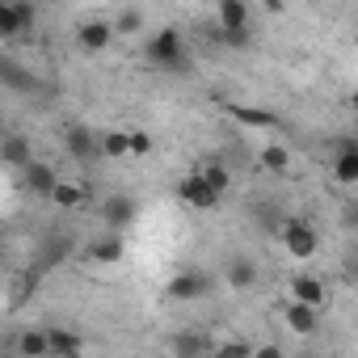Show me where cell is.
<instances>
[{"mask_svg":"<svg viewBox=\"0 0 358 358\" xmlns=\"http://www.w3.org/2000/svg\"><path fill=\"white\" fill-rule=\"evenodd\" d=\"M291 303H303V308L320 312V308L329 303L324 278H316V274H295V278H291Z\"/></svg>","mask_w":358,"mask_h":358,"instance_id":"obj_5","label":"cell"},{"mask_svg":"<svg viewBox=\"0 0 358 358\" xmlns=\"http://www.w3.org/2000/svg\"><path fill=\"white\" fill-rule=\"evenodd\" d=\"M110 30H114V34H139V30H143V13H139V9H122V13L110 22Z\"/></svg>","mask_w":358,"mask_h":358,"instance_id":"obj_24","label":"cell"},{"mask_svg":"<svg viewBox=\"0 0 358 358\" xmlns=\"http://www.w3.org/2000/svg\"><path fill=\"white\" fill-rule=\"evenodd\" d=\"M224 110L232 114V122H241V127H249V131H274V127H278V114H270V110H262V106H241V101H228Z\"/></svg>","mask_w":358,"mask_h":358,"instance_id":"obj_9","label":"cell"},{"mask_svg":"<svg viewBox=\"0 0 358 358\" xmlns=\"http://www.w3.org/2000/svg\"><path fill=\"white\" fill-rule=\"evenodd\" d=\"M299 358H316V354H299Z\"/></svg>","mask_w":358,"mask_h":358,"instance_id":"obj_31","label":"cell"},{"mask_svg":"<svg viewBox=\"0 0 358 358\" xmlns=\"http://www.w3.org/2000/svg\"><path fill=\"white\" fill-rule=\"evenodd\" d=\"M76 43H80L85 51H106V47L114 43V30H110V22H85V26L76 30Z\"/></svg>","mask_w":358,"mask_h":358,"instance_id":"obj_16","label":"cell"},{"mask_svg":"<svg viewBox=\"0 0 358 358\" xmlns=\"http://www.w3.org/2000/svg\"><path fill=\"white\" fill-rule=\"evenodd\" d=\"M257 169H266V173H291V148L266 143V148L257 152Z\"/></svg>","mask_w":358,"mask_h":358,"instance_id":"obj_18","label":"cell"},{"mask_svg":"<svg viewBox=\"0 0 358 358\" xmlns=\"http://www.w3.org/2000/svg\"><path fill=\"white\" fill-rule=\"evenodd\" d=\"M215 38H220L224 47H232V51H245V47H253V34H249V30H220Z\"/></svg>","mask_w":358,"mask_h":358,"instance_id":"obj_25","label":"cell"},{"mask_svg":"<svg viewBox=\"0 0 358 358\" xmlns=\"http://www.w3.org/2000/svg\"><path fill=\"white\" fill-rule=\"evenodd\" d=\"M282 320H287V329L299 333V337H312V333L320 329V312H312V308H303V303H287V308H282Z\"/></svg>","mask_w":358,"mask_h":358,"instance_id":"obj_15","label":"cell"},{"mask_svg":"<svg viewBox=\"0 0 358 358\" xmlns=\"http://www.w3.org/2000/svg\"><path fill=\"white\" fill-rule=\"evenodd\" d=\"M177 199H182L186 207H194V211H215L220 207V199L207 190V182H203L199 173H186L182 182H177Z\"/></svg>","mask_w":358,"mask_h":358,"instance_id":"obj_6","label":"cell"},{"mask_svg":"<svg viewBox=\"0 0 358 358\" xmlns=\"http://www.w3.org/2000/svg\"><path fill=\"white\" fill-rule=\"evenodd\" d=\"M47 350H51L55 358H80L85 341H80V333H76V329L55 324V329H47Z\"/></svg>","mask_w":358,"mask_h":358,"instance_id":"obj_13","label":"cell"},{"mask_svg":"<svg viewBox=\"0 0 358 358\" xmlns=\"http://www.w3.org/2000/svg\"><path fill=\"white\" fill-rule=\"evenodd\" d=\"M211 358H253V345L249 341H224Z\"/></svg>","mask_w":358,"mask_h":358,"instance_id":"obj_27","label":"cell"},{"mask_svg":"<svg viewBox=\"0 0 358 358\" xmlns=\"http://www.w3.org/2000/svg\"><path fill=\"white\" fill-rule=\"evenodd\" d=\"M127 143H131L135 156H148V152H152V135H148V131H127Z\"/></svg>","mask_w":358,"mask_h":358,"instance_id":"obj_29","label":"cell"},{"mask_svg":"<svg viewBox=\"0 0 358 358\" xmlns=\"http://www.w3.org/2000/svg\"><path fill=\"white\" fill-rule=\"evenodd\" d=\"M211 274L207 270H177L173 278H169V287H164V295L173 299V303H199V299H207L211 295Z\"/></svg>","mask_w":358,"mask_h":358,"instance_id":"obj_2","label":"cell"},{"mask_svg":"<svg viewBox=\"0 0 358 358\" xmlns=\"http://www.w3.org/2000/svg\"><path fill=\"white\" fill-rule=\"evenodd\" d=\"M135 215H139V203H135L131 194H110V199L101 203V220H106V228L118 232V236L135 224Z\"/></svg>","mask_w":358,"mask_h":358,"instance_id":"obj_4","label":"cell"},{"mask_svg":"<svg viewBox=\"0 0 358 358\" xmlns=\"http://www.w3.org/2000/svg\"><path fill=\"white\" fill-rule=\"evenodd\" d=\"M17 34H22V26H17L13 5H0V38H17Z\"/></svg>","mask_w":358,"mask_h":358,"instance_id":"obj_26","label":"cell"},{"mask_svg":"<svg viewBox=\"0 0 358 358\" xmlns=\"http://www.w3.org/2000/svg\"><path fill=\"white\" fill-rule=\"evenodd\" d=\"M34 160V148L26 135H0V164H13V169H26Z\"/></svg>","mask_w":358,"mask_h":358,"instance_id":"obj_14","label":"cell"},{"mask_svg":"<svg viewBox=\"0 0 358 358\" xmlns=\"http://www.w3.org/2000/svg\"><path fill=\"white\" fill-rule=\"evenodd\" d=\"M220 30H249V5H241V0H220Z\"/></svg>","mask_w":358,"mask_h":358,"instance_id":"obj_17","label":"cell"},{"mask_svg":"<svg viewBox=\"0 0 358 358\" xmlns=\"http://www.w3.org/2000/svg\"><path fill=\"white\" fill-rule=\"evenodd\" d=\"M97 152H101L106 160H122V156H131L127 131H101V135H97Z\"/></svg>","mask_w":358,"mask_h":358,"instance_id":"obj_21","label":"cell"},{"mask_svg":"<svg viewBox=\"0 0 358 358\" xmlns=\"http://www.w3.org/2000/svg\"><path fill=\"white\" fill-rule=\"evenodd\" d=\"M282 249L295 262H312L316 257V228L308 220H287L282 224Z\"/></svg>","mask_w":358,"mask_h":358,"instance_id":"obj_3","label":"cell"},{"mask_svg":"<svg viewBox=\"0 0 358 358\" xmlns=\"http://www.w3.org/2000/svg\"><path fill=\"white\" fill-rule=\"evenodd\" d=\"M199 177L207 182V190H211L215 199H224V194H228V186H232V173H228L220 160H207V164L199 169Z\"/></svg>","mask_w":358,"mask_h":358,"instance_id":"obj_20","label":"cell"},{"mask_svg":"<svg viewBox=\"0 0 358 358\" xmlns=\"http://www.w3.org/2000/svg\"><path fill=\"white\" fill-rule=\"evenodd\" d=\"M253 358H287L282 345H253Z\"/></svg>","mask_w":358,"mask_h":358,"instance_id":"obj_30","label":"cell"},{"mask_svg":"<svg viewBox=\"0 0 358 358\" xmlns=\"http://www.w3.org/2000/svg\"><path fill=\"white\" fill-rule=\"evenodd\" d=\"M51 203H55L59 211H76V207L89 203V194H85V186H76V182H59L55 194H51Z\"/></svg>","mask_w":358,"mask_h":358,"instance_id":"obj_22","label":"cell"},{"mask_svg":"<svg viewBox=\"0 0 358 358\" xmlns=\"http://www.w3.org/2000/svg\"><path fill=\"white\" fill-rule=\"evenodd\" d=\"M122 253H127V241H122L118 232H106V236L89 241V249H85V257H89V262H97V266H118V262H122Z\"/></svg>","mask_w":358,"mask_h":358,"instance_id":"obj_10","label":"cell"},{"mask_svg":"<svg viewBox=\"0 0 358 358\" xmlns=\"http://www.w3.org/2000/svg\"><path fill=\"white\" fill-rule=\"evenodd\" d=\"M17 354H22V358H51V350H47V329H22V333H17Z\"/></svg>","mask_w":358,"mask_h":358,"instance_id":"obj_19","label":"cell"},{"mask_svg":"<svg viewBox=\"0 0 358 358\" xmlns=\"http://www.w3.org/2000/svg\"><path fill=\"white\" fill-rule=\"evenodd\" d=\"M148 59L160 72H186V38H182V30H173V26L156 30L148 38Z\"/></svg>","mask_w":358,"mask_h":358,"instance_id":"obj_1","label":"cell"},{"mask_svg":"<svg viewBox=\"0 0 358 358\" xmlns=\"http://www.w3.org/2000/svg\"><path fill=\"white\" fill-rule=\"evenodd\" d=\"M333 177H337L341 186H358V143H354V139H341V143H337Z\"/></svg>","mask_w":358,"mask_h":358,"instance_id":"obj_11","label":"cell"},{"mask_svg":"<svg viewBox=\"0 0 358 358\" xmlns=\"http://www.w3.org/2000/svg\"><path fill=\"white\" fill-rule=\"evenodd\" d=\"M64 148H68V156H72L76 164H93V160L101 156V152H97V135H93L89 127H68Z\"/></svg>","mask_w":358,"mask_h":358,"instance_id":"obj_8","label":"cell"},{"mask_svg":"<svg viewBox=\"0 0 358 358\" xmlns=\"http://www.w3.org/2000/svg\"><path fill=\"white\" fill-rule=\"evenodd\" d=\"M22 177H26V190H30L34 199H51L55 186H59V177H55V169H51L47 160H30V164L22 169Z\"/></svg>","mask_w":358,"mask_h":358,"instance_id":"obj_7","label":"cell"},{"mask_svg":"<svg viewBox=\"0 0 358 358\" xmlns=\"http://www.w3.org/2000/svg\"><path fill=\"white\" fill-rule=\"evenodd\" d=\"M13 13H17V26H22V34L34 26V17H38V9L30 5V0H17V5H13Z\"/></svg>","mask_w":358,"mask_h":358,"instance_id":"obj_28","label":"cell"},{"mask_svg":"<svg viewBox=\"0 0 358 358\" xmlns=\"http://www.w3.org/2000/svg\"><path fill=\"white\" fill-rule=\"evenodd\" d=\"M224 282H228V287H236V291L257 287V262H253V257H245V253H236V257L224 266Z\"/></svg>","mask_w":358,"mask_h":358,"instance_id":"obj_12","label":"cell"},{"mask_svg":"<svg viewBox=\"0 0 358 358\" xmlns=\"http://www.w3.org/2000/svg\"><path fill=\"white\" fill-rule=\"evenodd\" d=\"M173 350H177V358H203L207 354V337L203 333H177Z\"/></svg>","mask_w":358,"mask_h":358,"instance_id":"obj_23","label":"cell"}]
</instances>
